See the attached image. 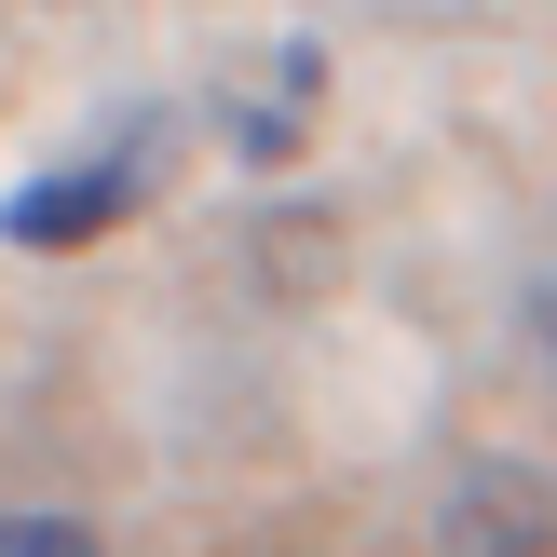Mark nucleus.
Returning a JSON list of instances; mask_svg holds the SVG:
<instances>
[{"label": "nucleus", "mask_w": 557, "mask_h": 557, "mask_svg": "<svg viewBox=\"0 0 557 557\" xmlns=\"http://www.w3.org/2000/svg\"><path fill=\"white\" fill-rule=\"evenodd\" d=\"M150 163H163V123L136 109V123H109L96 150H69V163H41V177L0 190V245H27V259H69V245L123 232V218L150 205Z\"/></svg>", "instance_id": "1"}, {"label": "nucleus", "mask_w": 557, "mask_h": 557, "mask_svg": "<svg viewBox=\"0 0 557 557\" xmlns=\"http://www.w3.org/2000/svg\"><path fill=\"white\" fill-rule=\"evenodd\" d=\"M0 557H109L82 517H0Z\"/></svg>", "instance_id": "2"}, {"label": "nucleus", "mask_w": 557, "mask_h": 557, "mask_svg": "<svg viewBox=\"0 0 557 557\" xmlns=\"http://www.w3.org/2000/svg\"><path fill=\"white\" fill-rule=\"evenodd\" d=\"M531 341H544V368H557V259L531 272Z\"/></svg>", "instance_id": "3"}]
</instances>
